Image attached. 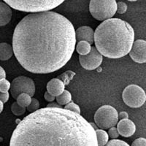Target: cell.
I'll list each match as a JSON object with an SVG mask.
<instances>
[{
  "label": "cell",
  "instance_id": "obj_18",
  "mask_svg": "<svg viewBox=\"0 0 146 146\" xmlns=\"http://www.w3.org/2000/svg\"><path fill=\"white\" fill-rule=\"evenodd\" d=\"M56 102L58 104L60 105H66L68 103H70L72 100V94H70V91L67 90H64L63 91V93L62 94H60L59 96H56Z\"/></svg>",
  "mask_w": 146,
  "mask_h": 146
},
{
  "label": "cell",
  "instance_id": "obj_34",
  "mask_svg": "<svg viewBox=\"0 0 146 146\" xmlns=\"http://www.w3.org/2000/svg\"><path fill=\"white\" fill-rule=\"evenodd\" d=\"M4 108V103L0 100V113H2Z\"/></svg>",
  "mask_w": 146,
  "mask_h": 146
},
{
  "label": "cell",
  "instance_id": "obj_22",
  "mask_svg": "<svg viewBox=\"0 0 146 146\" xmlns=\"http://www.w3.org/2000/svg\"><path fill=\"white\" fill-rule=\"evenodd\" d=\"M10 86H11V83L5 78L0 80V92L2 93L8 92L9 90L10 89Z\"/></svg>",
  "mask_w": 146,
  "mask_h": 146
},
{
  "label": "cell",
  "instance_id": "obj_3",
  "mask_svg": "<svg viewBox=\"0 0 146 146\" xmlns=\"http://www.w3.org/2000/svg\"><path fill=\"white\" fill-rule=\"evenodd\" d=\"M95 47L102 56L119 58L129 53L135 42V31L120 18H110L101 23L94 32Z\"/></svg>",
  "mask_w": 146,
  "mask_h": 146
},
{
  "label": "cell",
  "instance_id": "obj_33",
  "mask_svg": "<svg viewBox=\"0 0 146 146\" xmlns=\"http://www.w3.org/2000/svg\"><path fill=\"white\" fill-rule=\"evenodd\" d=\"M5 78H6V72L2 66H0V80Z\"/></svg>",
  "mask_w": 146,
  "mask_h": 146
},
{
  "label": "cell",
  "instance_id": "obj_26",
  "mask_svg": "<svg viewBox=\"0 0 146 146\" xmlns=\"http://www.w3.org/2000/svg\"><path fill=\"white\" fill-rule=\"evenodd\" d=\"M127 10V5L125 2H118L117 3V13L119 14L125 13Z\"/></svg>",
  "mask_w": 146,
  "mask_h": 146
},
{
  "label": "cell",
  "instance_id": "obj_9",
  "mask_svg": "<svg viewBox=\"0 0 146 146\" xmlns=\"http://www.w3.org/2000/svg\"><path fill=\"white\" fill-rule=\"evenodd\" d=\"M103 61L102 55L96 47H92L87 55H80L79 62L85 70H94L98 68Z\"/></svg>",
  "mask_w": 146,
  "mask_h": 146
},
{
  "label": "cell",
  "instance_id": "obj_20",
  "mask_svg": "<svg viewBox=\"0 0 146 146\" xmlns=\"http://www.w3.org/2000/svg\"><path fill=\"white\" fill-rule=\"evenodd\" d=\"M11 111L15 115L20 116V115H22L25 113L26 108H23V107L21 106V105H18L17 102H13L12 104Z\"/></svg>",
  "mask_w": 146,
  "mask_h": 146
},
{
  "label": "cell",
  "instance_id": "obj_15",
  "mask_svg": "<svg viewBox=\"0 0 146 146\" xmlns=\"http://www.w3.org/2000/svg\"><path fill=\"white\" fill-rule=\"evenodd\" d=\"M13 54V46L6 42L0 43V60L7 61L10 59Z\"/></svg>",
  "mask_w": 146,
  "mask_h": 146
},
{
  "label": "cell",
  "instance_id": "obj_23",
  "mask_svg": "<svg viewBox=\"0 0 146 146\" xmlns=\"http://www.w3.org/2000/svg\"><path fill=\"white\" fill-rule=\"evenodd\" d=\"M105 146H130L126 142L121 140V139H112L110 140Z\"/></svg>",
  "mask_w": 146,
  "mask_h": 146
},
{
  "label": "cell",
  "instance_id": "obj_1",
  "mask_svg": "<svg viewBox=\"0 0 146 146\" xmlns=\"http://www.w3.org/2000/svg\"><path fill=\"white\" fill-rule=\"evenodd\" d=\"M75 30L66 17L53 11L31 13L17 24L13 53L27 71L56 72L70 61L75 48Z\"/></svg>",
  "mask_w": 146,
  "mask_h": 146
},
{
  "label": "cell",
  "instance_id": "obj_8",
  "mask_svg": "<svg viewBox=\"0 0 146 146\" xmlns=\"http://www.w3.org/2000/svg\"><path fill=\"white\" fill-rule=\"evenodd\" d=\"M10 92L15 100L23 93H27L33 96L35 94V85L33 80L28 77L19 76L14 79L11 83Z\"/></svg>",
  "mask_w": 146,
  "mask_h": 146
},
{
  "label": "cell",
  "instance_id": "obj_10",
  "mask_svg": "<svg viewBox=\"0 0 146 146\" xmlns=\"http://www.w3.org/2000/svg\"><path fill=\"white\" fill-rule=\"evenodd\" d=\"M131 59L136 63H146V41L137 40L134 42L132 48L129 52Z\"/></svg>",
  "mask_w": 146,
  "mask_h": 146
},
{
  "label": "cell",
  "instance_id": "obj_11",
  "mask_svg": "<svg viewBox=\"0 0 146 146\" xmlns=\"http://www.w3.org/2000/svg\"><path fill=\"white\" fill-rule=\"evenodd\" d=\"M117 129L119 135L124 137L132 136L136 131V126L135 123L129 118L122 119L118 121L117 123Z\"/></svg>",
  "mask_w": 146,
  "mask_h": 146
},
{
  "label": "cell",
  "instance_id": "obj_27",
  "mask_svg": "<svg viewBox=\"0 0 146 146\" xmlns=\"http://www.w3.org/2000/svg\"><path fill=\"white\" fill-rule=\"evenodd\" d=\"M108 135H109V137L112 138V139H116L119 136V133H118V129L115 126L110 128L109 131H108Z\"/></svg>",
  "mask_w": 146,
  "mask_h": 146
},
{
  "label": "cell",
  "instance_id": "obj_19",
  "mask_svg": "<svg viewBox=\"0 0 146 146\" xmlns=\"http://www.w3.org/2000/svg\"><path fill=\"white\" fill-rule=\"evenodd\" d=\"M18 104L23 108H27L32 102V96L27 93L21 94L16 99Z\"/></svg>",
  "mask_w": 146,
  "mask_h": 146
},
{
  "label": "cell",
  "instance_id": "obj_32",
  "mask_svg": "<svg viewBox=\"0 0 146 146\" xmlns=\"http://www.w3.org/2000/svg\"><path fill=\"white\" fill-rule=\"evenodd\" d=\"M48 108H62V105H60L58 103H55V102H52V103H49L47 105Z\"/></svg>",
  "mask_w": 146,
  "mask_h": 146
},
{
  "label": "cell",
  "instance_id": "obj_14",
  "mask_svg": "<svg viewBox=\"0 0 146 146\" xmlns=\"http://www.w3.org/2000/svg\"><path fill=\"white\" fill-rule=\"evenodd\" d=\"M13 15L11 7L5 2H0V27L10 23Z\"/></svg>",
  "mask_w": 146,
  "mask_h": 146
},
{
  "label": "cell",
  "instance_id": "obj_5",
  "mask_svg": "<svg viewBox=\"0 0 146 146\" xmlns=\"http://www.w3.org/2000/svg\"><path fill=\"white\" fill-rule=\"evenodd\" d=\"M89 11L96 20H108L117 12V2L115 0H91Z\"/></svg>",
  "mask_w": 146,
  "mask_h": 146
},
{
  "label": "cell",
  "instance_id": "obj_28",
  "mask_svg": "<svg viewBox=\"0 0 146 146\" xmlns=\"http://www.w3.org/2000/svg\"><path fill=\"white\" fill-rule=\"evenodd\" d=\"M131 146H146V139L143 137L137 138L133 142Z\"/></svg>",
  "mask_w": 146,
  "mask_h": 146
},
{
  "label": "cell",
  "instance_id": "obj_2",
  "mask_svg": "<svg viewBox=\"0 0 146 146\" xmlns=\"http://www.w3.org/2000/svg\"><path fill=\"white\" fill-rule=\"evenodd\" d=\"M10 146H98V143L93 126L80 114L46 107L18 123Z\"/></svg>",
  "mask_w": 146,
  "mask_h": 146
},
{
  "label": "cell",
  "instance_id": "obj_17",
  "mask_svg": "<svg viewBox=\"0 0 146 146\" xmlns=\"http://www.w3.org/2000/svg\"><path fill=\"white\" fill-rule=\"evenodd\" d=\"M91 44L86 41H80L76 45V50L80 55H87L91 51Z\"/></svg>",
  "mask_w": 146,
  "mask_h": 146
},
{
  "label": "cell",
  "instance_id": "obj_31",
  "mask_svg": "<svg viewBox=\"0 0 146 146\" xmlns=\"http://www.w3.org/2000/svg\"><path fill=\"white\" fill-rule=\"evenodd\" d=\"M118 118H120L121 120L122 119H126V118H129V115L126 112H121V113L118 114Z\"/></svg>",
  "mask_w": 146,
  "mask_h": 146
},
{
  "label": "cell",
  "instance_id": "obj_13",
  "mask_svg": "<svg viewBox=\"0 0 146 146\" xmlns=\"http://www.w3.org/2000/svg\"><path fill=\"white\" fill-rule=\"evenodd\" d=\"M47 91L55 96H59L63 93L65 88V84L58 78H53L47 83Z\"/></svg>",
  "mask_w": 146,
  "mask_h": 146
},
{
  "label": "cell",
  "instance_id": "obj_24",
  "mask_svg": "<svg viewBox=\"0 0 146 146\" xmlns=\"http://www.w3.org/2000/svg\"><path fill=\"white\" fill-rule=\"evenodd\" d=\"M40 108V102L36 99H32V102L30 103V105L27 107L28 111L33 113V112L36 111Z\"/></svg>",
  "mask_w": 146,
  "mask_h": 146
},
{
  "label": "cell",
  "instance_id": "obj_16",
  "mask_svg": "<svg viewBox=\"0 0 146 146\" xmlns=\"http://www.w3.org/2000/svg\"><path fill=\"white\" fill-rule=\"evenodd\" d=\"M96 135V139H97V143L98 146H105L107 143L109 142V135L107 131L104 129H96L95 130Z\"/></svg>",
  "mask_w": 146,
  "mask_h": 146
},
{
  "label": "cell",
  "instance_id": "obj_30",
  "mask_svg": "<svg viewBox=\"0 0 146 146\" xmlns=\"http://www.w3.org/2000/svg\"><path fill=\"white\" fill-rule=\"evenodd\" d=\"M9 96H10V94L8 92H5V93L0 92V100L3 103H6L8 101Z\"/></svg>",
  "mask_w": 146,
  "mask_h": 146
},
{
  "label": "cell",
  "instance_id": "obj_25",
  "mask_svg": "<svg viewBox=\"0 0 146 146\" xmlns=\"http://www.w3.org/2000/svg\"><path fill=\"white\" fill-rule=\"evenodd\" d=\"M64 108L66 110H71V111L72 112H75V113H78V114H80V107L78 106V105H76L75 103L73 102L72 101L68 103L67 105H65Z\"/></svg>",
  "mask_w": 146,
  "mask_h": 146
},
{
  "label": "cell",
  "instance_id": "obj_21",
  "mask_svg": "<svg viewBox=\"0 0 146 146\" xmlns=\"http://www.w3.org/2000/svg\"><path fill=\"white\" fill-rule=\"evenodd\" d=\"M75 75V73L74 72L72 71H66L65 72H64L61 76L58 77V79L60 80H62V81L64 82L65 85L68 84L70 83V80L72 79V78Z\"/></svg>",
  "mask_w": 146,
  "mask_h": 146
},
{
  "label": "cell",
  "instance_id": "obj_4",
  "mask_svg": "<svg viewBox=\"0 0 146 146\" xmlns=\"http://www.w3.org/2000/svg\"><path fill=\"white\" fill-rule=\"evenodd\" d=\"M12 8L27 13L49 11L63 3L65 0H3Z\"/></svg>",
  "mask_w": 146,
  "mask_h": 146
},
{
  "label": "cell",
  "instance_id": "obj_35",
  "mask_svg": "<svg viewBox=\"0 0 146 146\" xmlns=\"http://www.w3.org/2000/svg\"><path fill=\"white\" fill-rule=\"evenodd\" d=\"M91 123V126H93V128H94V129L95 130L98 129V128H99V127H98V126H97V125H96V123Z\"/></svg>",
  "mask_w": 146,
  "mask_h": 146
},
{
  "label": "cell",
  "instance_id": "obj_7",
  "mask_svg": "<svg viewBox=\"0 0 146 146\" xmlns=\"http://www.w3.org/2000/svg\"><path fill=\"white\" fill-rule=\"evenodd\" d=\"M122 98L127 106L138 108L143 106L146 101V94L137 85L131 84L126 86L122 93Z\"/></svg>",
  "mask_w": 146,
  "mask_h": 146
},
{
  "label": "cell",
  "instance_id": "obj_6",
  "mask_svg": "<svg viewBox=\"0 0 146 146\" xmlns=\"http://www.w3.org/2000/svg\"><path fill=\"white\" fill-rule=\"evenodd\" d=\"M95 123L102 129H108L118 123V113L113 107L103 105L100 107L94 115Z\"/></svg>",
  "mask_w": 146,
  "mask_h": 146
},
{
  "label": "cell",
  "instance_id": "obj_36",
  "mask_svg": "<svg viewBox=\"0 0 146 146\" xmlns=\"http://www.w3.org/2000/svg\"><path fill=\"white\" fill-rule=\"evenodd\" d=\"M127 1H129V2H136L137 0H127Z\"/></svg>",
  "mask_w": 146,
  "mask_h": 146
},
{
  "label": "cell",
  "instance_id": "obj_29",
  "mask_svg": "<svg viewBox=\"0 0 146 146\" xmlns=\"http://www.w3.org/2000/svg\"><path fill=\"white\" fill-rule=\"evenodd\" d=\"M44 97H45V100H46L47 102H52L54 101L55 99H56V96L52 95L51 94L49 93L48 91H46V92H45V94H44Z\"/></svg>",
  "mask_w": 146,
  "mask_h": 146
},
{
  "label": "cell",
  "instance_id": "obj_12",
  "mask_svg": "<svg viewBox=\"0 0 146 146\" xmlns=\"http://www.w3.org/2000/svg\"><path fill=\"white\" fill-rule=\"evenodd\" d=\"M76 40L78 41H86L90 44L94 42V32L88 26L80 27L75 31Z\"/></svg>",
  "mask_w": 146,
  "mask_h": 146
}]
</instances>
